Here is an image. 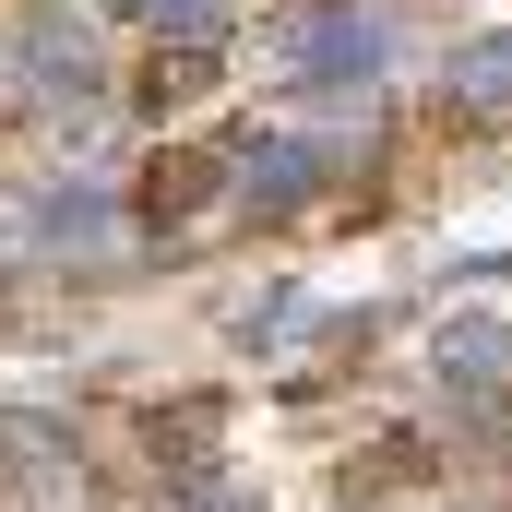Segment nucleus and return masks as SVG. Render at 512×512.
<instances>
[{
    "label": "nucleus",
    "mask_w": 512,
    "mask_h": 512,
    "mask_svg": "<svg viewBox=\"0 0 512 512\" xmlns=\"http://www.w3.org/2000/svg\"><path fill=\"white\" fill-rule=\"evenodd\" d=\"M12 108L24 120H84L96 108V36L72 12H24V36H12Z\"/></svg>",
    "instance_id": "nucleus-1"
},
{
    "label": "nucleus",
    "mask_w": 512,
    "mask_h": 512,
    "mask_svg": "<svg viewBox=\"0 0 512 512\" xmlns=\"http://www.w3.org/2000/svg\"><path fill=\"white\" fill-rule=\"evenodd\" d=\"M334 179V155L310 143V131H251L239 155H227V203L251 215V227H274V215H298L310 191Z\"/></svg>",
    "instance_id": "nucleus-2"
},
{
    "label": "nucleus",
    "mask_w": 512,
    "mask_h": 512,
    "mask_svg": "<svg viewBox=\"0 0 512 512\" xmlns=\"http://www.w3.org/2000/svg\"><path fill=\"white\" fill-rule=\"evenodd\" d=\"M429 370H441L453 393L512 382V310H501V298H465V310H441V334H429Z\"/></svg>",
    "instance_id": "nucleus-3"
},
{
    "label": "nucleus",
    "mask_w": 512,
    "mask_h": 512,
    "mask_svg": "<svg viewBox=\"0 0 512 512\" xmlns=\"http://www.w3.org/2000/svg\"><path fill=\"white\" fill-rule=\"evenodd\" d=\"M441 96H453V120H465V131H512V24H489V36L453 48Z\"/></svg>",
    "instance_id": "nucleus-4"
},
{
    "label": "nucleus",
    "mask_w": 512,
    "mask_h": 512,
    "mask_svg": "<svg viewBox=\"0 0 512 512\" xmlns=\"http://www.w3.org/2000/svg\"><path fill=\"white\" fill-rule=\"evenodd\" d=\"M215 191H227V155H191V143H167V155L143 167L131 215H143V227H191V215H203Z\"/></svg>",
    "instance_id": "nucleus-5"
},
{
    "label": "nucleus",
    "mask_w": 512,
    "mask_h": 512,
    "mask_svg": "<svg viewBox=\"0 0 512 512\" xmlns=\"http://www.w3.org/2000/svg\"><path fill=\"white\" fill-rule=\"evenodd\" d=\"M12 477H24L36 501H60V489H84V465H72V441H60L48 417H12Z\"/></svg>",
    "instance_id": "nucleus-6"
},
{
    "label": "nucleus",
    "mask_w": 512,
    "mask_h": 512,
    "mask_svg": "<svg viewBox=\"0 0 512 512\" xmlns=\"http://www.w3.org/2000/svg\"><path fill=\"white\" fill-rule=\"evenodd\" d=\"M191 96H215V48H155V60H143V108L167 120V108H191Z\"/></svg>",
    "instance_id": "nucleus-7"
},
{
    "label": "nucleus",
    "mask_w": 512,
    "mask_h": 512,
    "mask_svg": "<svg viewBox=\"0 0 512 512\" xmlns=\"http://www.w3.org/2000/svg\"><path fill=\"white\" fill-rule=\"evenodd\" d=\"M24 215H36V239H72V251H96V239H108V203H96V191H36Z\"/></svg>",
    "instance_id": "nucleus-8"
},
{
    "label": "nucleus",
    "mask_w": 512,
    "mask_h": 512,
    "mask_svg": "<svg viewBox=\"0 0 512 512\" xmlns=\"http://www.w3.org/2000/svg\"><path fill=\"white\" fill-rule=\"evenodd\" d=\"M143 24H155V48H215L227 36V0H155Z\"/></svg>",
    "instance_id": "nucleus-9"
},
{
    "label": "nucleus",
    "mask_w": 512,
    "mask_h": 512,
    "mask_svg": "<svg viewBox=\"0 0 512 512\" xmlns=\"http://www.w3.org/2000/svg\"><path fill=\"white\" fill-rule=\"evenodd\" d=\"M203 441H215V405L191 393L179 417H155V465H203Z\"/></svg>",
    "instance_id": "nucleus-10"
}]
</instances>
